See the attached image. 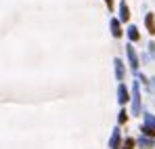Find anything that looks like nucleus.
<instances>
[{"instance_id":"nucleus-10","label":"nucleus","mask_w":155,"mask_h":149,"mask_svg":"<svg viewBox=\"0 0 155 149\" xmlns=\"http://www.w3.org/2000/svg\"><path fill=\"white\" fill-rule=\"evenodd\" d=\"M117 145H120V132L115 130L113 137H111V149H117Z\"/></svg>"},{"instance_id":"nucleus-4","label":"nucleus","mask_w":155,"mask_h":149,"mask_svg":"<svg viewBox=\"0 0 155 149\" xmlns=\"http://www.w3.org/2000/svg\"><path fill=\"white\" fill-rule=\"evenodd\" d=\"M111 34H113L115 38L122 36V27H120V23H117V19H111Z\"/></svg>"},{"instance_id":"nucleus-6","label":"nucleus","mask_w":155,"mask_h":149,"mask_svg":"<svg viewBox=\"0 0 155 149\" xmlns=\"http://www.w3.org/2000/svg\"><path fill=\"white\" fill-rule=\"evenodd\" d=\"M140 111V101H138V86H134V113Z\"/></svg>"},{"instance_id":"nucleus-5","label":"nucleus","mask_w":155,"mask_h":149,"mask_svg":"<svg viewBox=\"0 0 155 149\" xmlns=\"http://www.w3.org/2000/svg\"><path fill=\"white\" fill-rule=\"evenodd\" d=\"M145 23H147V27H149V32L155 34V19H153V15H151V13L145 17Z\"/></svg>"},{"instance_id":"nucleus-1","label":"nucleus","mask_w":155,"mask_h":149,"mask_svg":"<svg viewBox=\"0 0 155 149\" xmlns=\"http://www.w3.org/2000/svg\"><path fill=\"white\" fill-rule=\"evenodd\" d=\"M145 134L149 137H155V118L153 116H145V128H143Z\"/></svg>"},{"instance_id":"nucleus-8","label":"nucleus","mask_w":155,"mask_h":149,"mask_svg":"<svg viewBox=\"0 0 155 149\" xmlns=\"http://www.w3.org/2000/svg\"><path fill=\"white\" fill-rule=\"evenodd\" d=\"M128 36H130V40H138V38H140V36H138V29H136L134 25L128 27Z\"/></svg>"},{"instance_id":"nucleus-7","label":"nucleus","mask_w":155,"mask_h":149,"mask_svg":"<svg viewBox=\"0 0 155 149\" xmlns=\"http://www.w3.org/2000/svg\"><path fill=\"white\" fill-rule=\"evenodd\" d=\"M115 74H117L120 80L124 78V67H122V61H120V59H115Z\"/></svg>"},{"instance_id":"nucleus-12","label":"nucleus","mask_w":155,"mask_h":149,"mask_svg":"<svg viewBox=\"0 0 155 149\" xmlns=\"http://www.w3.org/2000/svg\"><path fill=\"white\" fill-rule=\"evenodd\" d=\"M132 145H134V141H132V139H128V141L124 143V149H132Z\"/></svg>"},{"instance_id":"nucleus-9","label":"nucleus","mask_w":155,"mask_h":149,"mask_svg":"<svg viewBox=\"0 0 155 149\" xmlns=\"http://www.w3.org/2000/svg\"><path fill=\"white\" fill-rule=\"evenodd\" d=\"M128 101V90H126V86L122 84L120 86V103H126Z\"/></svg>"},{"instance_id":"nucleus-2","label":"nucleus","mask_w":155,"mask_h":149,"mask_svg":"<svg viewBox=\"0 0 155 149\" xmlns=\"http://www.w3.org/2000/svg\"><path fill=\"white\" fill-rule=\"evenodd\" d=\"M126 49H128L130 65H132V69H136V67H138V59H136V52H134V49H132V46H126Z\"/></svg>"},{"instance_id":"nucleus-11","label":"nucleus","mask_w":155,"mask_h":149,"mask_svg":"<svg viewBox=\"0 0 155 149\" xmlns=\"http://www.w3.org/2000/svg\"><path fill=\"white\" fill-rule=\"evenodd\" d=\"M140 147H151V141L149 139H140Z\"/></svg>"},{"instance_id":"nucleus-3","label":"nucleus","mask_w":155,"mask_h":149,"mask_svg":"<svg viewBox=\"0 0 155 149\" xmlns=\"http://www.w3.org/2000/svg\"><path fill=\"white\" fill-rule=\"evenodd\" d=\"M120 19L122 21H128L130 19V11H128V6H126V2H120Z\"/></svg>"}]
</instances>
